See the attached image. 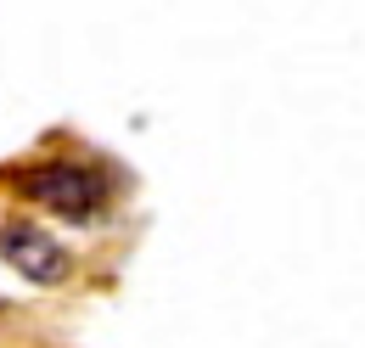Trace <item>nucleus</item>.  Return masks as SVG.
Returning a JSON list of instances; mask_svg holds the SVG:
<instances>
[{"label":"nucleus","mask_w":365,"mask_h":348,"mask_svg":"<svg viewBox=\"0 0 365 348\" xmlns=\"http://www.w3.org/2000/svg\"><path fill=\"white\" fill-rule=\"evenodd\" d=\"M17 191L34 197L40 208L68 214V219H91L107 203V174L85 169V163H46L34 174H17Z\"/></svg>","instance_id":"1"},{"label":"nucleus","mask_w":365,"mask_h":348,"mask_svg":"<svg viewBox=\"0 0 365 348\" xmlns=\"http://www.w3.org/2000/svg\"><path fill=\"white\" fill-rule=\"evenodd\" d=\"M0 259L11 270H23L29 281H46V287L68 275V253L51 236H40L34 225H0Z\"/></svg>","instance_id":"2"}]
</instances>
